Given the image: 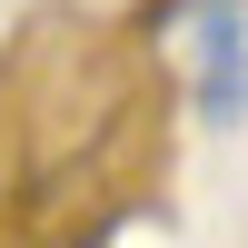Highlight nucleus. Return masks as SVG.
<instances>
[{"label": "nucleus", "mask_w": 248, "mask_h": 248, "mask_svg": "<svg viewBox=\"0 0 248 248\" xmlns=\"http://www.w3.org/2000/svg\"><path fill=\"white\" fill-rule=\"evenodd\" d=\"M199 99H209V119L248 109V30H238L229 0H209V79H199Z\"/></svg>", "instance_id": "nucleus-1"}]
</instances>
